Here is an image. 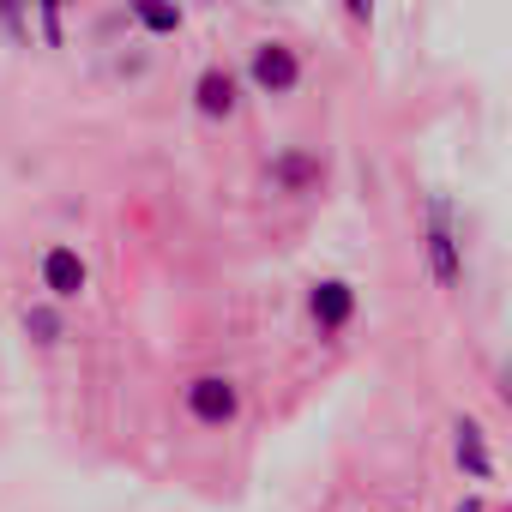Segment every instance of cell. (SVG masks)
Segmentation results:
<instances>
[{
    "label": "cell",
    "mask_w": 512,
    "mask_h": 512,
    "mask_svg": "<svg viewBox=\"0 0 512 512\" xmlns=\"http://www.w3.org/2000/svg\"><path fill=\"white\" fill-rule=\"evenodd\" d=\"M37 278H43L49 302H79V296L91 290V266H85V253H79V247H67V241L43 247V260H37Z\"/></svg>",
    "instance_id": "4"
},
{
    "label": "cell",
    "mask_w": 512,
    "mask_h": 512,
    "mask_svg": "<svg viewBox=\"0 0 512 512\" xmlns=\"http://www.w3.org/2000/svg\"><path fill=\"white\" fill-rule=\"evenodd\" d=\"M25 332H31L37 344H61V338H67V314H61V302H31V308H25Z\"/></svg>",
    "instance_id": "10"
},
{
    "label": "cell",
    "mask_w": 512,
    "mask_h": 512,
    "mask_svg": "<svg viewBox=\"0 0 512 512\" xmlns=\"http://www.w3.org/2000/svg\"><path fill=\"white\" fill-rule=\"evenodd\" d=\"M181 410L199 422V428H229L241 416V386L229 374H193L181 386Z\"/></svg>",
    "instance_id": "3"
},
{
    "label": "cell",
    "mask_w": 512,
    "mask_h": 512,
    "mask_svg": "<svg viewBox=\"0 0 512 512\" xmlns=\"http://www.w3.org/2000/svg\"><path fill=\"white\" fill-rule=\"evenodd\" d=\"M494 392H500V404L512 410V362H500V374H494Z\"/></svg>",
    "instance_id": "13"
},
{
    "label": "cell",
    "mask_w": 512,
    "mask_h": 512,
    "mask_svg": "<svg viewBox=\"0 0 512 512\" xmlns=\"http://www.w3.org/2000/svg\"><path fill=\"white\" fill-rule=\"evenodd\" d=\"M344 13H350L356 25H368V19H374V0H344Z\"/></svg>",
    "instance_id": "14"
},
{
    "label": "cell",
    "mask_w": 512,
    "mask_h": 512,
    "mask_svg": "<svg viewBox=\"0 0 512 512\" xmlns=\"http://www.w3.org/2000/svg\"><path fill=\"white\" fill-rule=\"evenodd\" d=\"M452 512H488V506H482V500H458Z\"/></svg>",
    "instance_id": "15"
},
{
    "label": "cell",
    "mask_w": 512,
    "mask_h": 512,
    "mask_svg": "<svg viewBox=\"0 0 512 512\" xmlns=\"http://www.w3.org/2000/svg\"><path fill=\"white\" fill-rule=\"evenodd\" d=\"M247 85L260 97H296L302 91V55L290 43H253L247 49Z\"/></svg>",
    "instance_id": "2"
},
{
    "label": "cell",
    "mask_w": 512,
    "mask_h": 512,
    "mask_svg": "<svg viewBox=\"0 0 512 512\" xmlns=\"http://www.w3.org/2000/svg\"><path fill=\"white\" fill-rule=\"evenodd\" d=\"M266 175H272V187H278V193L302 199V193H320V181H326V157H320V151H308V145H284V151L266 163Z\"/></svg>",
    "instance_id": "6"
},
{
    "label": "cell",
    "mask_w": 512,
    "mask_h": 512,
    "mask_svg": "<svg viewBox=\"0 0 512 512\" xmlns=\"http://www.w3.org/2000/svg\"><path fill=\"white\" fill-rule=\"evenodd\" d=\"M235 109H241V73L223 67V61H211V67L193 79V115H199V121H229Z\"/></svg>",
    "instance_id": "5"
},
{
    "label": "cell",
    "mask_w": 512,
    "mask_h": 512,
    "mask_svg": "<svg viewBox=\"0 0 512 512\" xmlns=\"http://www.w3.org/2000/svg\"><path fill=\"white\" fill-rule=\"evenodd\" d=\"M0 31L13 43H31V0H0Z\"/></svg>",
    "instance_id": "11"
},
{
    "label": "cell",
    "mask_w": 512,
    "mask_h": 512,
    "mask_svg": "<svg viewBox=\"0 0 512 512\" xmlns=\"http://www.w3.org/2000/svg\"><path fill=\"white\" fill-rule=\"evenodd\" d=\"M61 7H67V0H37V13H43V37H49V43H61Z\"/></svg>",
    "instance_id": "12"
},
{
    "label": "cell",
    "mask_w": 512,
    "mask_h": 512,
    "mask_svg": "<svg viewBox=\"0 0 512 512\" xmlns=\"http://www.w3.org/2000/svg\"><path fill=\"white\" fill-rule=\"evenodd\" d=\"M133 19L151 37H175L181 31V0H133Z\"/></svg>",
    "instance_id": "9"
},
{
    "label": "cell",
    "mask_w": 512,
    "mask_h": 512,
    "mask_svg": "<svg viewBox=\"0 0 512 512\" xmlns=\"http://www.w3.org/2000/svg\"><path fill=\"white\" fill-rule=\"evenodd\" d=\"M452 458H458V470H464L470 482H488V476H494V452H488V434H482L476 416H458V422H452Z\"/></svg>",
    "instance_id": "8"
},
{
    "label": "cell",
    "mask_w": 512,
    "mask_h": 512,
    "mask_svg": "<svg viewBox=\"0 0 512 512\" xmlns=\"http://www.w3.org/2000/svg\"><path fill=\"white\" fill-rule=\"evenodd\" d=\"M422 260H428L434 290H446V296L464 290V229H458L452 193H428V211H422Z\"/></svg>",
    "instance_id": "1"
},
{
    "label": "cell",
    "mask_w": 512,
    "mask_h": 512,
    "mask_svg": "<svg viewBox=\"0 0 512 512\" xmlns=\"http://www.w3.org/2000/svg\"><path fill=\"white\" fill-rule=\"evenodd\" d=\"M308 320H314L320 338H338V332L356 320V284H350V278H320V284L308 290Z\"/></svg>",
    "instance_id": "7"
}]
</instances>
